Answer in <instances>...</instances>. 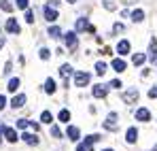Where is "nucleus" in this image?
I'll return each instance as SVG.
<instances>
[{
    "instance_id": "nucleus-1",
    "label": "nucleus",
    "mask_w": 157,
    "mask_h": 151,
    "mask_svg": "<svg viewBox=\"0 0 157 151\" xmlns=\"http://www.w3.org/2000/svg\"><path fill=\"white\" fill-rule=\"evenodd\" d=\"M64 43H66V47H68L70 51H75V49H77V45H78L77 32H66V34H64Z\"/></svg>"
},
{
    "instance_id": "nucleus-2",
    "label": "nucleus",
    "mask_w": 157,
    "mask_h": 151,
    "mask_svg": "<svg viewBox=\"0 0 157 151\" xmlns=\"http://www.w3.org/2000/svg\"><path fill=\"white\" fill-rule=\"evenodd\" d=\"M117 119H119L117 113H108V117H106V121H104V128H106V130H110V132H115V130L119 128Z\"/></svg>"
},
{
    "instance_id": "nucleus-3",
    "label": "nucleus",
    "mask_w": 157,
    "mask_h": 151,
    "mask_svg": "<svg viewBox=\"0 0 157 151\" xmlns=\"http://www.w3.org/2000/svg\"><path fill=\"white\" fill-rule=\"evenodd\" d=\"M89 81H91L89 73H77V75H75V85H77V87H85Z\"/></svg>"
},
{
    "instance_id": "nucleus-4",
    "label": "nucleus",
    "mask_w": 157,
    "mask_h": 151,
    "mask_svg": "<svg viewBox=\"0 0 157 151\" xmlns=\"http://www.w3.org/2000/svg\"><path fill=\"white\" fill-rule=\"evenodd\" d=\"M123 100L128 102V104H136V100H138V89L132 87L128 92H123Z\"/></svg>"
},
{
    "instance_id": "nucleus-5",
    "label": "nucleus",
    "mask_w": 157,
    "mask_h": 151,
    "mask_svg": "<svg viewBox=\"0 0 157 151\" xmlns=\"http://www.w3.org/2000/svg\"><path fill=\"white\" fill-rule=\"evenodd\" d=\"M91 94H94V98H106V94H108V85H94V89H91Z\"/></svg>"
},
{
    "instance_id": "nucleus-6",
    "label": "nucleus",
    "mask_w": 157,
    "mask_h": 151,
    "mask_svg": "<svg viewBox=\"0 0 157 151\" xmlns=\"http://www.w3.org/2000/svg\"><path fill=\"white\" fill-rule=\"evenodd\" d=\"M2 134H4V138H6L9 143H17V141H19V136H17V130H15V128H4V132H2Z\"/></svg>"
},
{
    "instance_id": "nucleus-7",
    "label": "nucleus",
    "mask_w": 157,
    "mask_h": 151,
    "mask_svg": "<svg viewBox=\"0 0 157 151\" xmlns=\"http://www.w3.org/2000/svg\"><path fill=\"white\" fill-rule=\"evenodd\" d=\"M66 136H68L70 141H75V143H77L78 138H81V130H78L77 126H68V130H66Z\"/></svg>"
},
{
    "instance_id": "nucleus-8",
    "label": "nucleus",
    "mask_w": 157,
    "mask_h": 151,
    "mask_svg": "<svg viewBox=\"0 0 157 151\" xmlns=\"http://www.w3.org/2000/svg\"><path fill=\"white\" fill-rule=\"evenodd\" d=\"M4 28H6V32H9V34H19V32H21V28H19V24H17L15 19H9Z\"/></svg>"
},
{
    "instance_id": "nucleus-9",
    "label": "nucleus",
    "mask_w": 157,
    "mask_h": 151,
    "mask_svg": "<svg viewBox=\"0 0 157 151\" xmlns=\"http://www.w3.org/2000/svg\"><path fill=\"white\" fill-rule=\"evenodd\" d=\"M83 30H89V32H94V26H89V22H87L85 17L77 19V32H83Z\"/></svg>"
},
{
    "instance_id": "nucleus-10",
    "label": "nucleus",
    "mask_w": 157,
    "mask_h": 151,
    "mask_svg": "<svg viewBox=\"0 0 157 151\" xmlns=\"http://www.w3.org/2000/svg\"><path fill=\"white\" fill-rule=\"evenodd\" d=\"M136 119H138V121H149V119H151L149 109H136Z\"/></svg>"
},
{
    "instance_id": "nucleus-11",
    "label": "nucleus",
    "mask_w": 157,
    "mask_h": 151,
    "mask_svg": "<svg viewBox=\"0 0 157 151\" xmlns=\"http://www.w3.org/2000/svg\"><path fill=\"white\" fill-rule=\"evenodd\" d=\"M45 19H47V22H55V19H57V11L53 9L51 4L45 6Z\"/></svg>"
},
{
    "instance_id": "nucleus-12",
    "label": "nucleus",
    "mask_w": 157,
    "mask_h": 151,
    "mask_svg": "<svg viewBox=\"0 0 157 151\" xmlns=\"http://www.w3.org/2000/svg\"><path fill=\"white\" fill-rule=\"evenodd\" d=\"M24 104H26V94H17V96L11 100V106H13V109H21Z\"/></svg>"
},
{
    "instance_id": "nucleus-13",
    "label": "nucleus",
    "mask_w": 157,
    "mask_h": 151,
    "mask_svg": "<svg viewBox=\"0 0 157 151\" xmlns=\"http://www.w3.org/2000/svg\"><path fill=\"white\" fill-rule=\"evenodd\" d=\"M125 141H128L130 145H134V143L138 141V130H136V128H128V132H125Z\"/></svg>"
},
{
    "instance_id": "nucleus-14",
    "label": "nucleus",
    "mask_w": 157,
    "mask_h": 151,
    "mask_svg": "<svg viewBox=\"0 0 157 151\" xmlns=\"http://www.w3.org/2000/svg\"><path fill=\"white\" fill-rule=\"evenodd\" d=\"M117 53H119V55H128V53H130V41H119Z\"/></svg>"
},
{
    "instance_id": "nucleus-15",
    "label": "nucleus",
    "mask_w": 157,
    "mask_h": 151,
    "mask_svg": "<svg viewBox=\"0 0 157 151\" xmlns=\"http://www.w3.org/2000/svg\"><path fill=\"white\" fill-rule=\"evenodd\" d=\"M142 19H144V11H142V9H134V11H132V22H134V24H140Z\"/></svg>"
},
{
    "instance_id": "nucleus-16",
    "label": "nucleus",
    "mask_w": 157,
    "mask_h": 151,
    "mask_svg": "<svg viewBox=\"0 0 157 151\" xmlns=\"http://www.w3.org/2000/svg\"><path fill=\"white\" fill-rule=\"evenodd\" d=\"M113 68H115L117 73H123V70L128 68V64H125L121 58H115V60H113Z\"/></svg>"
},
{
    "instance_id": "nucleus-17",
    "label": "nucleus",
    "mask_w": 157,
    "mask_h": 151,
    "mask_svg": "<svg viewBox=\"0 0 157 151\" xmlns=\"http://www.w3.org/2000/svg\"><path fill=\"white\" fill-rule=\"evenodd\" d=\"M151 62H157V43H155V38L151 41V47H149V55H147Z\"/></svg>"
},
{
    "instance_id": "nucleus-18",
    "label": "nucleus",
    "mask_w": 157,
    "mask_h": 151,
    "mask_svg": "<svg viewBox=\"0 0 157 151\" xmlns=\"http://www.w3.org/2000/svg\"><path fill=\"white\" fill-rule=\"evenodd\" d=\"M21 138H24V143H28V145H38V136H36V134H30V132H26Z\"/></svg>"
},
{
    "instance_id": "nucleus-19",
    "label": "nucleus",
    "mask_w": 157,
    "mask_h": 151,
    "mask_svg": "<svg viewBox=\"0 0 157 151\" xmlns=\"http://www.w3.org/2000/svg\"><path fill=\"white\" fill-rule=\"evenodd\" d=\"M59 75L64 77V79L70 77L72 75V66H70V64H62V66H59Z\"/></svg>"
},
{
    "instance_id": "nucleus-20",
    "label": "nucleus",
    "mask_w": 157,
    "mask_h": 151,
    "mask_svg": "<svg viewBox=\"0 0 157 151\" xmlns=\"http://www.w3.org/2000/svg\"><path fill=\"white\" fill-rule=\"evenodd\" d=\"M49 36H51V38H59V36H64V34H62V30H59L57 26H49Z\"/></svg>"
},
{
    "instance_id": "nucleus-21",
    "label": "nucleus",
    "mask_w": 157,
    "mask_h": 151,
    "mask_svg": "<svg viewBox=\"0 0 157 151\" xmlns=\"http://www.w3.org/2000/svg\"><path fill=\"white\" fill-rule=\"evenodd\" d=\"M144 60H147V55H144V53H136V55L132 58L134 66H140V64H144Z\"/></svg>"
},
{
    "instance_id": "nucleus-22",
    "label": "nucleus",
    "mask_w": 157,
    "mask_h": 151,
    "mask_svg": "<svg viewBox=\"0 0 157 151\" xmlns=\"http://www.w3.org/2000/svg\"><path fill=\"white\" fill-rule=\"evenodd\" d=\"M19 85H21V81H19V79H11V81H9V85H6V89H9V92H17V87H19Z\"/></svg>"
},
{
    "instance_id": "nucleus-23",
    "label": "nucleus",
    "mask_w": 157,
    "mask_h": 151,
    "mask_svg": "<svg viewBox=\"0 0 157 151\" xmlns=\"http://www.w3.org/2000/svg\"><path fill=\"white\" fill-rule=\"evenodd\" d=\"M40 121H43V124H51L53 121L51 111H43V113H40Z\"/></svg>"
},
{
    "instance_id": "nucleus-24",
    "label": "nucleus",
    "mask_w": 157,
    "mask_h": 151,
    "mask_svg": "<svg viewBox=\"0 0 157 151\" xmlns=\"http://www.w3.org/2000/svg\"><path fill=\"white\" fill-rule=\"evenodd\" d=\"M45 92H47V94H53V92H55V81H53V79H47V81H45Z\"/></svg>"
},
{
    "instance_id": "nucleus-25",
    "label": "nucleus",
    "mask_w": 157,
    "mask_h": 151,
    "mask_svg": "<svg viewBox=\"0 0 157 151\" xmlns=\"http://www.w3.org/2000/svg\"><path fill=\"white\" fill-rule=\"evenodd\" d=\"M57 117H59V121H70V111L68 109H62Z\"/></svg>"
},
{
    "instance_id": "nucleus-26",
    "label": "nucleus",
    "mask_w": 157,
    "mask_h": 151,
    "mask_svg": "<svg viewBox=\"0 0 157 151\" xmlns=\"http://www.w3.org/2000/svg\"><path fill=\"white\" fill-rule=\"evenodd\" d=\"M104 73H106V64H104V62H96V75L102 77Z\"/></svg>"
},
{
    "instance_id": "nucleus-27",
    "label": "nucleus",
    "mask_w": 157,
    "mask_h": 151,
    "mask_svg": "<svg viewBox=\"0 0 157 151\" xmlns=\"http://www.w3.org/2000/svg\"><path fill=\"white\" fill-rule=\"evenodd\" d=\"M102 136L100 134H89V136H85V143H89V145H94V143H98Z\"/></svg>"
},
{
    "instance_id": "nucleus-28",
    "label": "nucleus",
    "mask_w": 157,
    "mask_h": 151,
    "mask_svg": "<svg viewBox=\"0 0 157 151\" xmlns=\"http://www.w3.org/2000/svg\"><path fill=\"white\" fill-rule=\"evenodd\" d=\"M0 9L6 11V13H11V11H13V4H11L9 0H0Z\"/></svg>"
},
{
    "instance_id": "nucleus-29",
    "label": "nucleus",
    "mask_w": 157,
    "mask_h": 151,
    "mask_svg": "<svg viewBox=\"0 0 157 151\" xmlns=\"http://www.w3.org/2000/svg\"><path fill=\"white\" fill-rule=\"evenodd\" d=\"M102 4H104V9H106V11H115V9H117L115 0H102Z\"/></svg>"
},
{
    "instance_id": "nucleus-30",
    "label": "nucleus",
    "mask_w": 157,
    "mask_h": 151,
    "mask_svg": "<svg viewBox=\"0 0 157 151\" xmlns=\"http://www.w3.org/2000/svg\"><path fill=\"white\" fill-rule=\"evenodd\" d=\"M77 151H91V145L83 141V143H78V145H77Z\"/></svg>"
},
{
    "instance_id": "nucleus-31",
    "label": "nucleus",
    "mask_w": 157,
    "mask_h": 151,
    "mask_svg": "<svg viewBox=\"0 0 157 151\" xmlns=\"http://www.w3.org/2000/svg\"><path fill=\"white\" fill-rule=\"evenodd\" d=\"M38 55H40V60H49V58H51V51H49V49H45V47H43V49L38 51Z\"/></svg>"
},
{
    "instance_id": "nucleus-32",
    "label": "nucleus",
    "mask_w": 157,
    "mask_h": 151,
    "mask_svg": "<svg viewBox=\"0 0 157 151\" xmlns=\"http://www.w3.org/2000/svg\"><path fill=\"white\" fill-rule=\"evenodd\" d=\"M28 4H30V0H15V6H17V9H24V11H26Z\"/></svg>"
},
{
    "instance_id": "nucleus-33",
    "label": "nucleus",
    "mask_w": 157,
    "mask_h": 151,
    "mask_svg": "<svg viewBox=\"0 0 157 151\" xmlns=\"http://www.w3.org/2000/svg\"><path fill=\"white\" fill-rule=\"evenodd\" d=\"M26 22L28 24H34V11L32 9H26Z\"/></svg>"
},
{
    "instance_id": "nucleus-34",
    "label": "nucleus",
    "mask_w": 157,
    "mask_h": 151,
    "mask_svg": "<svg viewBox=\"0 0 157 151\" xmlns=\"http://www.w3.org/2000/svg\"><path fill=\"white\" fill-rule=\"evenodd\" d=\"M15 126L19 128V130H26V128L30 126V121H28V119H17V124H15Z\"/></svg>"
},
{
    "instance_id": "nucleus-35",
    "label": "nucleus",
    "mask_w": 157,
    "mask_h": 151,
    "mask_svg": "<svg viewBox=\"0 0 157 151\" xmlns=\"http://www.w3.org/2000/svg\"><path fill=\"white\" fill-rule=\"evenodd\" d=\"M51 136H55V138H59V136H62V130H59L57 126H51Z\"/></svg>"
},
{
    "instance_id": "nucleus-36",
    "label": "nucleus",
    "mask_w": 157,
    "mask_h": 151,
    "mask_svg": "<svg viewBox=\"0 0 157 151\" xmlns=\"http://www.w3.org/2000/svg\"><path fill=\"white\" fill-rule=\"evenodd\" d=\"M108 87H115V89H119V87H121V81H119V79H113Z\"/></svg>"
},
{
    "instance_id": "nucleus-37",
    "label": "nucleus",
    "mask_w": 157,
    "mask_h": 151,
    "mask_svg": "<svg viewBox=\"0 0 157 151\" xmlns=\"http://www.w3.org/2000/svg\"><path fill=\"white\" fill-rule=\"evenodd\" d=\"M113 32H115V34L123 32V24H115V26H113Z\"/></svg>"
},
{
    "instance_id": "nucleus-38",
    "label": "nucleus",
    "mask_w": 157,
    "mask_h": 151,
    "mask_svg": "<svg viewBox=\"0 0 157 151\" xmlns=\"http://www.w3.org/2000/svg\"><path fill=\"white\" fill-rule=\"evenodd\" d=\"M149 98H157V87H151L149 89Z\"/></svg>"
},
{
    "instance_id": "nucleus-39",
    "label": "nucleus",
    "mask_w": 157,
    "mask_h": 151,
    "mask_svg": "<svg viewBox=\"0 0 157 151\" xmlns=\"http://www.w3.org/2000/svg\"><path fill=\"white\" fill-rule=\"evenodd\" d=\"M4 106H6V98H4V96H2V94H0V111H2V109H4Z\"/></svg>"
},
{
    "instance_id": "nucleus-40",
    "label": "nucleus",
    "mask_w": 157,
    "mask_h": 151,
    "mask_svg": "<svg viewBox=\"0 0 157 151\" xmlns=\"http://www.w3.org/2000/svg\"><path fill=\"white\" fill-rule=\"evenodd\" d=\"M2 73H4V75H9V73H11V62H6V64H4V70H2Z\"/></svg>"
},
{
    "instance_id": "nucleus-41",
    "label": "nucleus",
    "mask_w": 157,
    "mask_h": 151,
    "mask_svg": "<svg viewBox=\"0 0 157 151\" xmlns=\"http://www.w3.org/2000/svg\"><path fill=\"white\" fill-rule=\"evenodd\" d=\"M66 2H77V0H66Z\"/></svg>"
},
{
    "instance_id": "nucleus-42",
    "label": "nucleus",
    "mask_w": 157,
    "mask_h": 151,
    "mask_svg": "<svg viewBox=\"0 0 157 151\" xmlns=\"http://www.w3.org/2000/svg\"><path fill=\"white\" fill-rule=\"evenodd\" d=\"M153 151H157V145H155V147H153Z\"/></svg>"
},
{
    "instance_id": "nucleus-43",
    "label": "nucleus",
    "mask_w": 157,
    "mask_h": 151,
    "mask_svg": "<svg viewBox=\"0 0 157 151\" xmlns=\"http://www.w3.org/2000/svg\"><path fill=\"white\" fill-rule=\"evenodd\" d=\"M102 151H113V149H102Z\"/></svg>"
}]
</instances>
